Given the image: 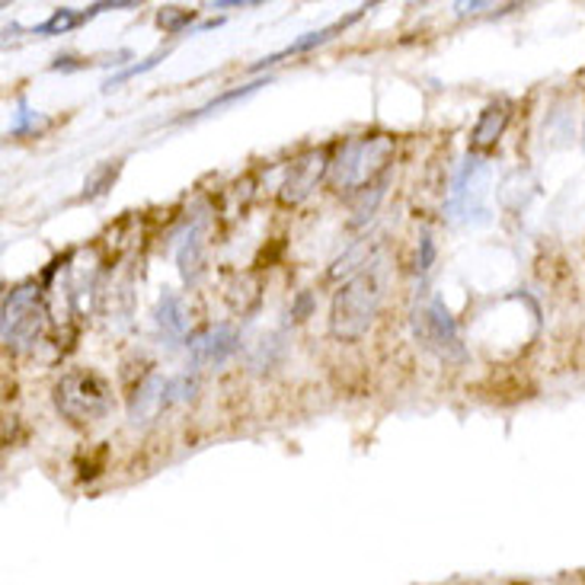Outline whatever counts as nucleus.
I'll list each match as a JSON object with an SVG mask.
<instances>
[{
	"instance_id": "nucleus-1",
	"label": "nucleus",
	"mask_w": 585,
	"mask_h": 585,
	"mask_svg": "<svg viewBox=\"0 0 585 585\" xmlns=\"http://www.w3.org/2000/svg\"><path fill=\"white\" fill-rule=\"evenodd\" d=\"M385 301V282L375 269H362L349 282H343V288L333 298L330 308V333L340 343H358L368 326L375 323V317L381 311Z\"/></svg>"
},
{
	"instance_id": "nucleus-2",
	"label": "nucleus",
	"mask_w": 585,
	"mask_h": 585,
	"mask_svg": "<svg viewBox=\"0 0 585 585\" xmlns=\"http://www.w3.org/2000/svg\"><path fill=\"white\" fill-rule=\"evenodd\" d=\"M393 138L390 135H362L340 148L330 163V183L336 193H365L388 176Z\"/></svg>"
},
{
	"instance_id": "nucleus-3",
	"label": "nucleus",
	"mask_w": 585,
	"mask_h": 585,
	"mask_svg": "<svg viewBox=\"0 0 585 585\" xmlns=\"http://www.w3.org/2000/svg\"><path fill=\"white\" fill-rule=\"evenodd\" d=\"M55 406L65 420L78 426H90V423H100L113 410V388L106 385L103 375L90 368H74L61 375V381L55 385Z\"/></svg>"
},
{
	"instance_id": "nucleus-4",
	"label": "nucleus",
	"mask_w": 585,
	"mask_h": 585,
	"mask_svg": "<svg viewBox=\"0 0 585 585\" xmlns=\"http://www.w3.org/2000/svg\"><path fill=\"white\" fill-rule=\"evenodd\" d=\"M48 311L42 305V288L36 282H23L3 298V346L13 352L33 349L45 333Z\"/></svg>"
},
{
	"instance_id": "nucleus-5",
	"label": "nucleus",
	"mask_w": 585,
	"mask_h": 585,
	"mask_svg": "<svg viewBox=\"0 0 585 585\" xmlns=\"http://www.w3.org/2000/svg\"><path fill=\"white\" fill-rule=\"evenodd\" d=\"M413 333L438 358L461 362L468 355L464 343H461V333H458V323L451 320V313H448L441 298H429L413 311Z\"/></svg>"
},
{
	"instance_id": "nucleus-6",
	"label": "nucleus",
	"mask_w": 585,
	"mask_h": 585,
	"mask_svg": "<svg viewBox=\"0 0 585 585\" xmlns=\"http://www.w3.org/2000/svg\"><path fill=\"white\" fill-rule=\"evenodd\" d=\"M330 163L333 160L326 154V148H313V151H305V154L295 157L288 163V170H285L282 186H278L282 205H301L317 190V183L330 173Z\"/></svg>"
},
{
	"instance_id": "nucleus-7",
	"label": "nucleus",
	"mask_w": 585,
	"mask_h": 585,
	"mask_svg": "<svg viewBox=\"0 0 585 585\" xmlns=\"http://www.w3.org/2000/svg\"><path fill=\"white\" fill-rule=\"evenodd\" d=\"M486 180H490V167L477 154H470L455 180V190L448 198V211L455 218H468L470 215H486L483 208V195H486Z\"/></svg>"
},
{
	"instance_id": "nucleus-8",
	"label": "nucleus",
	"mask_w": 585,
	"mask_h": 585,
	"mask_svg": "<svg viewBox=\"0 0 585 585\" xmlns=\"http://www.w3.org/2000/svg\"><path fill=\"white\" fill-rule=\"evenodd\" d=\"M237 349H240V333H237L234 326H228V323L208 326V330L195 333L193 340H190V355H193L195 365H221Z\"/></svg>"
},
{
	"instance_id": "nucleus-9",
	"label": "nucleus",
	"mask_w": 585,
	"mask_h": 585,
	"mask_svg": "<svg viewBox=\"0 0 585 585\" xmlns=\"http://www.w3.org/2000/svg\"><path fill=\"white\" fill-rule=\"evenodd\" d=\"M167 385H170V378H163V375H148L145 381H138V388L128 400V420L135 426L151 423L160 410H167Z\"/></svg>"
},
{
	"instance_id": "nucleus-10",
	"label": "nucleus",
	"mask_w": 585,
	"mask_h": 585,
	"mask_svg": "<svg viewBox=\"0 0 585 585\" xmlns=\"http://www.w3.org/2000/svg\"><path fill=\"white\" fill-rule=\"evenodd\" d=\"M508 125V103H490L483 113H480V122L473 125V135H470V148L473 151H490L496 148V141L503 138Z\"/></svg>"
},
{
	"instance_id": "nucleus-11",
	"label": "nucleus",
	"mask_w": 585,
	"mask_h": 585,
	"mask_svg": "<svg viewBox=\"0 0 585 585\" xmlns=\"http://www.w3.org/2000/svg\"><path fill=\"white\" fill-rule=\"evenodd\" d=\"M157 330L163 333V340L170 343H180L186 336V308H183V298L173 295V291H163L160 301H157Z\"/></svg>"
},
{
	"instance_id": "nucleus-12",
	"label": "nucleus",
	"mask_w": 585,
	"mask_h": 585,
	"mask_svg": "<svg viewBox=\"0 0 585 585\" xmlns=\"http://www.w3.org/2000/svg\"><path fill=\"white\" fill-rule=\"evenodd\" d=\"M352 20H358V10L346 16V20H340V23H333V26H326V30H317V33H308V36H301L298 42H291L288 48H282V51H275L269 58H263L256 68H266V65H275V61H282V58H288V55H301V51H308V48H317V45H323L326 39H333V33H343L346 26H349Z\"/></svg>"
},
{
	"instance_id": "nucleus-13",
	"label": "nucleus",
	"mask_w": 585,
	"mask_h": 585,
	"mask_svg": "<svg viewBox=\"0 0 585 585\" xmlns=\"http://www.w3.org/2000/svg\"><path fill=\"white\" fill-rule=\"evenodd\" d=\"M176 263H180V275H183L190 285L198 282L202 266H205V260H202V225H193L190 234L183 237V243H180V250H176Z\"/></svg>"
},
{
	"instance_id": "nucleus-14",
	"label": "nucleus",
	"mask_w": 585,
	"mask_h": 585,
	"mask_svg": "<svg viewBox=\"0 0 585 585\" xmlns=\"http://www.w3.org/2000/svg\"><path fill=\"white\" fill-rule=\"evenodd\" d=\"M118 176V163H100L90 176H87V183H83V195L87 198H93V195H103L113 183H116Z\"/></svg>"
},
{
	"instance_id": "nucleus-15",
	"label": "nucleus",
	"mask_w": 585,
	"mask_h": 585,
	"mask_svg": "<svg viewBox=\"0 0 585 585\" xmlns=\"http://www.w3.org/2000/svg\"><path fill=\"white\" fill-rule=\"evenodd\" d=\"M195 390H198V378H195V375H176V378H170V385H167V406L193 400Z\"/></svg>"
},
{
	"instance_id": "nucleus-16",
	"label": "nucleus",
	"mask_w": 585,
	"mask_h": 585,
	"mask_svg": "<svg viewBox=\"0 0 585 585\" xmlns=\"http://www.w3.org/2000/svg\"><path fill=\"white\" fill-rule=\"evenodd\" d=\"M193 10H183V7H163L160 13H157V26L160 30H167V33H180L183 26H190L193 23Z\"/></svg>"
},
{
	"instance_id": "nucleus-17",
	"label": "nucleus",
	"mask_w": 585,
	"mask_h": 585,
	"mask_svg": "<svg viewBox=\"0 0 585 585\" xmlns=\"http://www.w3.org/2000/svg\"><path fill=\"white\" fill-rule=\"evenodd\" d=\"M260 87H266V83H246V87H237L231 93H225V96H218V100H211L208 106H202L195 116H208V113H215V110H221V106H231L234 100H243V96H250V93H256Z\"/></svg>"
},
{
	"instance_id": "nucleus-18",
	"label": "nucleus",
	"mask_w": 585,
	"mask_h": 585,
	"mask_svg": "<svg viewBox=\"0 0 585 585\" xmlns=\"http://www.w3.org/2000/svg\"><path fill=\"white\" fill-rule=\"evenodd\" d=\"M167 58V51H154L151 58H145L141 65H131V68H125L122 74H116L113 80H106V90H116L118 83H125V80L138 78V74H145V71H151V68H157V61H163Z\"/></svg>"
},
{
	"instance_id": "nucleus-19",
	"label": "nucleus",
	"mask_w": 585,
	"mask_h": 585,
	"mask_svg": "<svg viewBox=\"0 0 585 585\" xmlns=\"http://www.w3.org/2000/svg\"><path fill=\"white\" fill-rule=\"evenodd\" d=\"M39 122H42L39 113H33L26 103H20V113H16V122H13V128H10V131H13V135H26V131H33Z\"/></svg>"
},
{
	"instance_id": "nucleus-20",
	"label": "nucleus",
	"mask_w": 585,
	"mask_h": 585,
	"mask_svg": "<svg viewBox=\"0 0 585 585\" xmlns=\"http://www.w3.org/2000/svg\"><path fill=\"white\" fill-rule=\"evenodd\" d=\"M313 311V295L311 291H301L295 301H291V311H288V320L291 323H301V320H308Z\"/></svg>"
},
{
	"instance_id": "nucleus-21",
	"label": "nucleus",
	"mask_w": 585,
	"mask_h": 585,
	"mask_svg": "<svg viewBox=\"0 0 585 585\" xmlns=\"http://www.w3.org/2000/svg\"><path fill=\"white\" fill-rule=\"evenodd\" d=\"M432 263H435V240H432V234H423L420 237V253H416V269L429 273Z\"/></svg>"
}]
</instances>
